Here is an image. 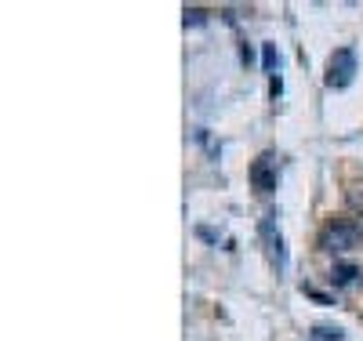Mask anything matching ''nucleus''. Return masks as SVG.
<instances>
[{
  "label": "nucleus",
  "mask_w": 363,
  "mask_h": 341,
  "mask_svg": "<svg viewBox=\"0 0 363 341\" xmlns=\"http://www.w3.org/2000/svg\"><path fill=\"white\" fill-rule=\"evenodd\" d=\"M356 80V51L352 47H338L330 55V66H327V87L330 91H342Z\"/></svg>",
  "instance_id": "f03ea898"
},
{
  "label": "nucleus",
  "mask_w": 363,
  "mask_h": 341,
  "mask_svg": "<svg viewBox=\"0 0 363 341\" xmlns=\"http://www.w3.org/2000/svg\"><path fill=\"white\" fill-rule=\"evenodd\" d=\"M277 178H280L277 152H262V157L251 164V185H255L258 193H272V189H277Z\"/></svg>",
  "instance_id": "7ed1b4c3"
},
{
  "label": "nucleus",
  "mask_w": 363,
  "mask_h": 341,
  "mask_svg": "<svg viewBox=\"0 0 363 341\" xmlns=\"http://www.w3.org/2000/svg\"><path fill=\"white\" fill-rule=\"evenodd\" d=\"M309 337L313 341H345V330L342 327H313Z\"/></svg>",
  "instance_id": "423d86ee"
},
{
  "label": "nucleus",
  "mask_w": 363,
  "mask_h": 341,
  "mask_svg": "<svg viewBox=\"0 0 363 341\" xmlns=\"http://www.w3.org/2000/svg\"><path fill=\"white\" fill-rule=\"evenodd\" d=\"M203 22V11L200 8H186V26H200Z\"/></svg>",
  "instance_id": "6e6552de"
},
{
  "label": "nucleus",
  "mask_w": 363,
  "mask_h": 341,
  "mask_svg": "<svg viewBox=\"0 0 363 341\" xmlns=\"http://www.w3.org/2000/svg\"><path fill=\"white\" fill-rule=\"evenodd\" d=\"M277 218H280L277 211H269L265 218H262V240H265V247H269V258L277 262V269H284V265H287V255H284V236H280Z\"/></svg>",
  "instance_id": "20e7f679"
},
{
  "label": "nucleus",
  "mask_w": 363,
  "mask_h": 341,
  "mask_svg": "<svg viewBox=\"0 0 363 341\" xmlns=\"http://www.w3.org/2000/svg\"><path fill=\"white\" fill-rule=\"evenodd\" d=\"M359 265H352V262H335V269H330V284L335 287H342V291H349V287H356L359 284Z\"/></svg>",
  "instance_id": "39448f33"
},
{
  "label": "nucleus",
  "mask_w": 363,
  "mask_h": 341,
  "mask_svg": "<svg viewBox=\"0 0 363 341\" xmlns=\"http://www.w3.org/2000/svg\"><path fill=\"white\" fill-rule=\"evenodd\" d=\"M359 243H363V229L356 222H330L320 236V247L330 251V255H349Z\"/></svg>",
  "instance_id": "f257e3e1"
},
{
  "label": "nucleus",
  "mask_w": 363,
  "mask_h": 341,
  "mask_svg": "<svg viewBox=\"0 0 363 341\" xmlns=\"http://www.w3.org/2000/svg\"><path fill=\"white\" fill-rule=\"evenodd\" d=\"M262 62H265V73L277 77V69H280V55H277V47H272V44H262Z\"/></svg>",
  "instance_id": "0eeeda50"
}]
</instances>
